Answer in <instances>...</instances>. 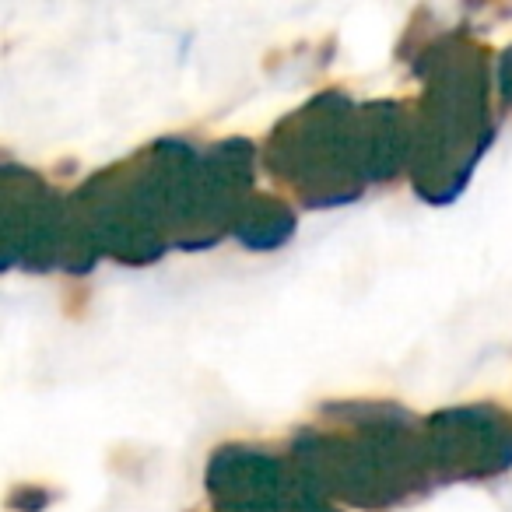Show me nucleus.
I'll use <instances>...</instances> for the list:
<instances>
[{"label":"nucleus","mask_w":512,"mask_h":512,"mask_svg":"<svg viewBox=\"0 0 512 512\" xmlns=\"http://www.w3.org/2000/svg\"><path fill=\"white\" fill-rule=\"evenodd\" d=\"M414 130L418 113L404 102L358 106L344 92H323L274 127L264 162L306 207H337L411 165Z\"/></svg>","instance_id":"obj_1"},{"label":"nucleus","mask_w":512,"mask_h":512,"mask_svg":"<svg viewBox=\"0 0 512 512\" xmlns=\"http://www.w3.org/2000/svg\"><path fill=\"white\" fill-rule=\"evenodd\" d=\"M292 460L330 498L386 512L435 488L425 421L397 404H330L292 439Z\"/></svg>","instance_id":"obj_2"},{"label":"nucleus","mask_w":512,"mask_h":512,"mask_svg":"<svg viewBox=\"0 0 512 512\" xmlns=\"http://www.w3.org/2000/svg\"><path fill=\"white\" fill-rule=\"evenodd\" d=\"M418 74L425 81V99L414 130V190L432 204H449L467 190L484 151L495 141L488 57L456 32L421 46Z\"/></svg>","instance_id":"obj_3"},{"label":"nucleus","mask_w":512,"mask_h":512,"mask_svg":"<svg viewBox=\"0 0 512 512\" xmlns=\"http://www.w3.org/2000/svg\"><path fill=\"white\" fill-rule=\"evenodd\" d=\"M0 190H4V235H8L4 264L36 274L92 271L95 253L81 235L74 207L64 204L36 172L4 165Z\"/></svg>","instance_id":"obj_4"},{"label":"nucleus","mask_w":512,"mask_h":512,"mask_svg":"<svg viewBox=\"0 0 512 512\" xmlns=\"http://www.w3.org/2000/svg\"><path fill=\"white\" fill-rule=\"evenodd\" d=\"M204 484L214 512H341L292 456L242 442L214 449Z\"/></svg>","instance_id":"obj_5"},{"label":"nucleus","mask_w":512,"mask_h":512,"mask_svg":"<svg viewBox=\"0 0 512 512\" xmlns=\"http://www.w3.org/2000/svg\"><path fill=\"white\" fill-rule=\"evenodd\" d=\"M435 481H488L512 470V418L495 404L446 407L425 418Z\"/></svg>","instance_id":"obj_6"},{"label":"nucleus","mask_w":512,"mask_h":512,"mask_svg":"<svg viewBox=\"0 0 512 512\" xmlns=\"http://www.w3.org/2000/svg\"><path fill=\"white\" fill-rule=\"evenodd\" d=\"M232 235L246 249L271 253V249H281L295 235V211L285 200L271 197V193H249L246 204L239 207V214L232 221Z\"/></svg>","instance_id":"obj_7"},{"label":"nucleus","mask_w":512,"mask_h":512,"mask_svg":"<svg viewBox=\"0 0 512 512\" xmlns=\"http://www.w3.org/2000/svg\"><path fill=\"white\" fill-rule=\"evenodd\" d=\"M50 491H43V488H18L15 495L8 498V505L15 512H39V509H46L50 505Z\"/></svg>","instance_id":"obj_8"},{"label":"nucleus","mask_w":512,"mask_h":512,"mask_svg":"<svg viewBox=\"0 0 512 512\" xmlns=\"http://www.w3.org/2000/svg\"><path fill=\"white\" fill-rule=\"evenodd\" d=\"M498 92H502L505 106H512V46L498 57Z\"/></svg>","instance_id":"obj_9"}]
</instances>
